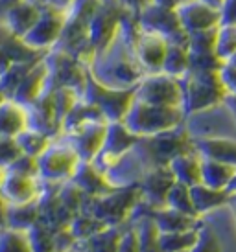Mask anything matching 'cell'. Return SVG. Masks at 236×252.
<instances>
[{
  "label": "cell",
  "mask_w": 236,
  "mask_h": 252,
  "mask_svg": "<svg viewBox=\"0 0 236 252\" xmlns=\"http://www.w3.org/2000/svg\"><path fill=\"white\" fill-rule=\"evenodd\" d=\"M188 70H190V54H188L187 44L168 42V50L166 56H164V61H162L160 72L181 79L183 76H187Z\"/></svg>",
  "instance_id": "obj_27"
},
{
  "label": "cell",
  "mask_w": 236,
  "mask_h": 252,
  "mask_svg": "<svg viewBox=\"0 0 236 252\" xmlns=\"http://www.w3.org/2000/svg\"><path fill=\"white\" fill-rule=\"evenodd\" d=\"M190 195H192L196 214L199 217L222 208L225 204H229L231 201V193L227 189L210 188L203 182H197L194 186H190Z\"/></svg>",
  "instance_id": "obj_24"
},
{
  "label": "cell",
  "mask_w": 236,
  "mask_h": 252,
  "mask_svg": "<svg viewBox=\"0 0 236 252\" xmlns=\"http://www.w3.org/2000/svg\"><path fill=\"white\" fill-rule=\"evenodd\" d=\"M59 199H61V203L65 204V208L70 212V214H79V212L83 210V204H85V195L81 189L78 188L76 184L72 181H67L63 182L61 186H59Z\"/></svg>",
  "instance_id": "obj_39"
},
{
  "label": "cell",
  "mask_w": 236,
  "mask_h": 252,
  "mask_svg": "<svg viewBox=\"0 0 236 252\" xmlns=\"http://www.w3.org/2000/svg\"><path fill=\"white\" fill-rule=\"evenodd\" d=\"M35 2L42 7H52V9L63 11V13H67L74 4V0H35Z\"/></svg>",
  "instance_id": "obj_47"
},
{
  "label": "cell",
  "mask_w": 236,
  "mask_h": 252,
  "mask_svg": "<svg viewBox=\"0 0 236 252\" xmlns=\"http://www.w3.org/2000/svg\"><path fill=\"white\" fill-rule=\"evenodd\" d=\"M65 21H67V13L52 7H42L37 22L26 32V35L21 37L22 42L39 54L54 50L65 28Z\"/></svg>",
  "instance_id": "obj_11"
},
{
  "label": "cell",
  "mask_w": 236,
  "mask_h": 252,
  "mask_svg": "<svg viewBox=\"0 0 236 252\" xmlns=\"http://www.w3.org/2000/svg\"><path fill=\"white\" fill-rule=\"evenodd\" d=\"M137 21H139L142 32L164 37L168 42L187 44L188 33L181 28L175 9L155 6V4L150 2V4L142 7L140 11H137Z\"/></svg>",
  "instance_id": "obj_10"
},
{
  "label": "cell",
  "mask_w": 236,
  "mask_h": 252,
  "mask_svg": "<svg viewBox=\"0 0 236 252\" xmlns=\"http://www.w3.org/2000/svg\"><path fill=\"white\" fill-rule=\"evenodd\" d=\"M137 232V241H139V252H162L159 243V228L153 223L150 216H142L133 224Z\"/></svg>",
  "instance_id": "obj_31"
},
{
  "label": "cell",
  "mask_w": 236,
  "mask_h": 252,
  "mask_svg": "<svg viewBox=\"0 0 236 252\" xmlns=\"http://www.w3.org/2000/svg\"><path fill=\"white\" fill-rule=\"evenodd\" d=\"M41 9L42 6H39L35 0H22L4 11V28L15 37H24L37 22Z\"/></svg>",
  "instance_id": "obj_19"
},
{
  "label": "cell",
  "mask_w": 236,
  "mask_h": 252,
  "mask_svg": "<svg viewBox=\"0 0 236 252\" xmlns=\"http://www.w3.org/2000/svg\"><path fill=\"white\" fill-rule=\"evenodd\" d=\"M220 81L227 94H236V54L229 57L227 61H223L222 68L218 70Z\"/></svg>",
  "instance_id": "obj_42"
},
{
  "label": "cell",
  "mask_w": 236,
  "mask_h": 252,
  "mask_svg": "<svg viewBox=\"0 0 236 252\" xmlns=\"http://www.w3.org/2000/svg\"><path fill=\"white\" fill-rule=\"evenodd\" d=\"M188 252H223V249L222 243H220V238L216 236V232L210 230L205 224H201L197 241H196L194 247Z\"/></svg>",
  "instance_id": "obj_41"
},
{
  "label": "cell",
  "mask_w": 236,
  "mask_h": 252,
  "mask_svg": "<svg viewBox=\"0 0 236 252\" xmlns=\"http://www.w3.org/2000/svg\"><path fill=\"white\" fill-rule=\"evenodd\" d=\"M168 41L164 37L142 32L137 42H135V46H133V54H135L137 61L144 68L146 74H155V72H160V68H162Z\"/></svg>",
  "instance_id": "obj_17"
},
{
  "label": "cell",
  "mask_w": 236,
  "mask_h": 252,
  "mask_svg": "<svg viewBox=\"0 0 236 252\" xmlns=\"http://www.w3.org/2000/svg\"><path fill=\"white\" fill-rule=\"evenodd\" d=\"M181 252H188V251H181Z\"/></svg>",
  "instance_id": "obj_55"
},
{
  "label": "cell",
  "mask_w": 236,
  "mask_h": 252,
  "mask_svg": "<svg viewBox=\"0 0 236 252\" xmlns=\"http://www.w3.org/2000/svg\"><path fill=\"white\" fill-rule=\"evenodd\" d=\"M28 236L34 252H56V247H54V228H50L44 223L37 221L28 230Z\"/></svg>",
  "instance_id": "obj_38"
},
{
  "label": "cell",
  "mask_w": 236,
  "mask_h": 252,
  "mask_svg": "<svg viewBox=\"0 0 236 252\" xmlns=\"http://www.w3.org/2000/svg\"><path fill=\"white\" fill-rule=\"evenodd\" d=\"M81 98L98 107L107 122H122L135 99V89H111L87 74Z\"/></svg>",
  "instance_id": "obj_7"
},
{
  "label": "cell",
  "mask_w": 236,
  "mask_h": 252,
  "mask_svg": "<svg viewBox=\"0 0 236 252\" xmlns=\"http://www.w3.org/2000/svg\"><path fill=\"white\" fill-rule=\"evenodd\" d=\"M7 171H13V173H21V175H28V177H39L37 158H35V157H28V155H21V157L7 168Z\"/></svg>",
  "instance_id": "obj_44"
},
{
  "label": "cell",
  "mask_w": 236,
  "mask_h": 252,
  "mask_svg": "<svg viewBox=\"0 0 236 252\" xmlns=\"http://www.w3.org/2000/svg\"><path fill=\"white\" fill-rule=\"evenodd\" d=\"M223 105L229 109V112L233 114V118L236 122V94H227L225 99H223Z\"/></svg>",
  "instance_id": "obj_50"
},
{
  "label": "cell",
  "mask_w": 236,
  "mask_h": 252,
  "mask_svg": "<svg viewBox=\"0 0 236 252\" xmlns=\"http://www.w3.org/2000/svg\"><path fill=\"white\" fill-rule=\"evenodd\" d=\"M118 252H139V241H137V232L135 226H127L122 232V239H120V249Z\"/></svg>",
  "instance_id": "obj_45"
},
{
  "label": "cell",
  "mask_w": 236,
  "mask_h": 252,
  "mask_svg": "<svg viewBox=\"0 0 236 252\" xmlns=\"http://www.w3.org/2000/svg\"><path fill=\"white\" fill-rule=\"evenodd\" d=\"M152 0H120V4L125 7V9H129V11H140L144 6H148Z\"/></svg>",
  "instance_id": "obj_48"
},
{
  "label": "cell",
  "mask_w": 236,
  "mask_h": 252,
  "mask_svg": "<svg viewBox=\"0 0 236 252\" xmlns=\"http://www.w3.org/2000/svg\"><path fill=\"white\" fill-rule=\"evenodd\" d=\"M216 56L227 61L236 54V24H220L216 30Z\"/></svg>",
  "instance_id": "obj_37"
},
{
  "label": "cell",
  "mask_w": 236,
  "mask_h": 252,
  "mask_svg": "<svg viewBox=\"0 0 236 252\" xmlns=\"http://www.w3.org/2000/svg\"><path fill=\"white\" fill-rule=\"evenodd\" d=\"M142 203L139 182L129 186H120L113 191L100 197H87L83 204V210L90 216L98 217L107 226H124L133 219L135 210Z\"/></svg>",
  "instance_id": "obj_2"
},
{
  "label": "cell",
  "mask_w": 236,
  "mask_h": 252,
  "mask_svg": "<svg viewBox=\"0 0 236 252\" xmlns=\"http://www.w3.org/2000/svg\"><path fill=\"white\" fill-rule=\"evenodd\" d=\"M30 126L28 107L11 98H0V136L15 138Z\"/></svg>",
  "instance_id": "obj_21"
},
{
  "label": "cell",
  "mask_w": 236,
  "mask_h": 252,
  "mask_svg": "<svg viewBox=\"0 0 236 252\" xmlns=\"http://www.w3.org/2000/svg\"><path fill=\"white\" fill-rule=\"evenodd\" d=\"M135 99L144 103L164 107H181L183 109V89L181 79L172 77L164 72L146 74L135 87Z\"/></svg>",
  "instance_id": "obj_9"
},
{
  "label": "cell",
  "mask_w": 236,
  "mask_h": 252,
  "mask_svg": "<svg viewBox=\"0 0 236 252\" xmlns=\"http://www.w3.org/2000/svg\"><path fill=\"white\" fill-rule=\"evenodd\" d=\"M21 149L17 146L15 138H2L0 136V166L2 168H9L19 157H21Z\"/></svg>",
  "instance_id": "obj_43"
},
{
  "label": "cell",
  "mask_w": 236,
  "mask_h": 252,
  "mask_svg": "<svg viewBox=\"0 0 236 252\" xmlns=\"http://www.w3.org/2000/svg\"><path fill=\"white\" fill-rule=\"evenodd\" d=\"M52 140H54L52 136H48L42 131H37L34 127H26L24 131H21L15 136V142L21 149V153L28 155V157H35V158H39L48 149Z\"/></svg>",
  "instance_id": "obj_30"
},
{
  "label": "cell",
  "mask_w": 236,
  "mask_h": 252,
  "mask_svg": "<svg viewBox=\"0 0 236 252\" xmlns=\"http://www.w3.org/2000/svg\"><path fill=\"white\" fill-rule=\"evenodd\" d=\"M46 92H50L48 91V64H46V59L42 56L32 64L30 72L24 76L22 83L19 85V89L15 91L11 99L19 101V103L24 107H30V105H34L41 96H44Z\"/></svg>",
  "instance_id": "obj_16"
},
{
  "label": "cell",
  "mask_w": 236,
  "mask_h": 252,
  "mask_svg": "<svg viewBox=\"0 0 236 252\" xmlns=\"http://www.w3.org/2000/svg\"><path fill=\"white\" fill-rule=\"evenodd\" d=\"M201 2H205V4H208V6H212V7H220L223 0H201Z\"/></svg>",
  "instance_id": "obj_52"
},
{
  "label": "cell",
  "mask_w": 236,
  "mask_h": 252,
  "mask_svg": "<svg viewBox=\"0 0 236 252\" xmlns=\"http://www.w3.org/2000/svg\"><path fill=\"white\" fill-rule=\"evenodd\" d=\"M174 175L168 166H155L144 171L140 177L139 188L142 193V203L148 208H162L166 204V195L174 186Z\"/></svg>",
  "instance_id": "obj_12"
},
{
  "label": "cell",
  "mask_w": 236,
  "mask_h": 252,
  "mask_svg": "<svg viewBox=\"0 0 236 252\" xmlns=\"http://www.w3.org/2000/svg\"><path fill=\"white\" fill-rule=\"evenodd\" d=\"M181 28L187 33L212 30L220 26V9L201 2V0H185L177 9Z\"/></svg>",
  "instance_id": "obj_14"
},
{
  "label": "cell",
  "mask_w": 236,
  "mask_h": 252,
  "mask_svg": "<svg viewBox=\"0 0 236 252\" xmlns=\"http://www.w3.org/2000/svg\"><path fill=\"white\" fill-rule=\"evenodd\" d=\"M89 74L98 83L111 89H135L146 76L129 46L117 37L107 50L94 57L89 66Z\"/></svg>",
  "instance_id": "obj_1"
},
{
  "label": "cell",
  "mask_w": 236,
  "mask_h": 252,
  "mask_svg": "<svg viewBox=\"0 0 236 252\" xmlns=\"http://www.w3.org/2000/svg\"><path fill=\"white\" fill-rule=\"evenodd\" d=\"M107 124L109 122H90L87 126L79 127L69 134H61V136L72 146L81 162H92L104 147Z\"/></svg>",
  "instance_id": "obj_13"
},
{
  "label": "cell",
  "mask_w": 236,
  "mask_h": 252,
  "mask_svg": "<svg viewBox=\"0 0 236 252\" xmlns=\"http://www.w3.org/2000/svg\"><path fill=\"white\" fill-rule=\"evenodd\" d=\"M236 168L210 158H201V182L210 188L227 189L231 179L235 175Z\"/></svg>",
  "instance_id": "obj_28"
},
{
  "label": "cell",
  "mask_w": 236,
  "mask_h": 252,
  "mask_svg": "<svg viewBox=\"0 0 236 252\" xmlns=\"http://www.w3.org/2000/svg\"><path fill=\"white\" fill-rule=\"evenodd\" d=\"M50 96H52V105H54L57 118L59 122H63L70 109L81 99V92L72 87H57L54 91H50Z\"/></svg>",
  "instance_id": "obj_36"
},
{
  "label": "cell",
  "mask_w": 236,
  "mask_h": 252,
  "mask_svg": "<svg viewBox=\"0 0 236 252\" xmlns=\"http://www.w3.org/2000/svg\"><path fill=\"white\" fill-rule=\"evenodd\" d=\"M220 9V24H236V0H223Z\"/></svg>",
  "instance_id": "obj_46"
},
{
  "label": "cell",
  "mask_w": 236,
  "mask_h": 252,
  "mask_svg": "<svg viewBox=\"0 0 236 252\" xmlns=\"http://www.w3.org/2000/svg\"><path fill=\"white\" fill-rule=\"evenodd\" d=\"M124 13L125 7L120 4V0H102L100 2V6L89 22V30H87V42L90 48L96 52V56L117 41L120 21H122Z\"/></svg>",
  "instance_id": "obj_8"
},
{
  "label": "cell",
  "mask_w": 236,
  "mask_h": 252,
  "mask_svg": "<svg viewBox=\"0 0 236 252\" xmlns=\"http://www.w3.org/2000/svg\"><path fill=\"white\" fill-rule=\"evenodd\" d=\"M181 89L185 114L208 111L223 103L227 96L218 72H188L181 77Z\"/></svg>",
  "instance_id": "obj_4"
},
{
  "label": "cell",
  "mask_w": 236,
  "mask_h": 252,
  "mask_svg": "<svg viewBox=\"0 0 236 252\" xmlns=\"http://www.w3.org/2000/svg\"><path fill=\"white\" fill-rule=\"evenodd\" d=\"M227 191H229L231 195H236V171L235 175H233V179H231L229 186H227Z\"/></svg>",
  "instance_id": "obj_51"
},
{
  "label": "cell",
  "mask_w": 236,
  "mask_h": 252,
  "mask_svg": "<svg viewBox=\"0 0 236 252\" xmlns=\"http://www.w3.org/2000/svg\"><path fill=\"white\" fill-rule=\"evenodd\" d=\"M190 149H194L192 138L179 126L172 131H166V133L140 138L133 151L139 155L144 168L150 169L155 166H166L175 155L183 153V151H190Z\"/></svg>",
  "instance_id": "obj_5"
},
{
  "label": "cell",
  "mask_w": 236,
  "mask_h": 252,
  "mask_svg": "<svg viewBox=\"0 0 236 252\" xmlns=\"http://www.w3.org/2000/svg\"><path fill=\"white\" fill-rule=\"evenodd\" d=\"M69 228L72 232V236L76 238V241H81V239H87L98 234V232H102L104 228H107V224L102 223L98 217L87 214V212H79L70 219Z\"/></svg>",
  "instance_id": "obj_33"
},
{
  "label": "cell",
  "mask_w": 236,
  "mask_h": 252,
  "mask_svg": "<svg viewBox=\"0 0 236 252\" xmlns=\"http://www.w3.org/2000/svg\"><path fill=\"white\" fill-rule=\"evenodd\" d=\"M79 164L81 158L78 157L69 142L63 136L54 138L48 149L37 158L39 179L50 184H63L74 177Z\"/></svg>",
  "instance_id": "obj_6"
},
{
  "label": "cell",
  "mask_w": 236,
  "mask_h": 252,
  "mask_svg": "<svg viewBox=\"0 0 236 252\" xmlns=\"http://www.w3.org/2000/svg\"><path fill=\"white\" fill-rule=\"evenodd\" d=\"M148 216L153 219V223L157 224L159 232H185V230H194L201 226V217L188 216L183 212H177L174 208H148Z\"/></svg>",
  "instance_id": "obj_22"
},
{
  "label": "cell",
  "mask_w": 236,
  "mask_h": 252,
  "mask_svg": "<svg viewBox=\"0 0 236 252\" xmlns=\"http://www.w3.org/2000/svg\"><path fill=\"white\" fill-rule=\"evenodd\" d=\"M164 206L174 208L177 212H183V214H188V216L199 217L194 210V203H192V195H190V186L183 184V182H174V186L168 191Z\"/></svg>",
  "instance_id": "obj_35"
},
{
  "label": "cell",
  "mask_w": 236,
  "mask_h": 252,
  "mask_svg": "<svg viewBox=\"0 0 236 252\" xmlns=\"http://www.w3.org/2000/svg\"><path fill=\"white\" fill-rule=\"evenodd\" d=\"M194 151L201 158H210L236 168V140L225 136H205L192 140Z\"/></svg>",
  "instance_id": "obj_20"
},
{
  "label": "cell",
  "mask_w": 236,
  "mask_h": 252,
  "mask_svg": "<svg viewBox=\"0 0 236 252\" xmlns=\"http://www.w3.org/2000/svg\"><path fill=\"white\" fill-rule=\"evenodd\" d=\"M37 221H39L37 201L26 204H6V226L30 230Z\"/></svg>",
  "instance_id": "obj_29"
},
{
  "label": "cell",
  "mask_w": 236,
  "mask_h": 252,
  "mask_svg": "<svg viewBox=\"0 0 236 252\" xmlns=\"http://www.w3.org/2000/svg\"><path fill=\"white\" fill-rule=\"evenodd\" d=\"M42 181L39 177H28L7 171L6 179L0 186V199L4 204H26L39 199Z\"/></svg>",
  "instance_id": "obj_15"
},
{
  "label": "cell",
  "mask_w": 236,
  "mask_h": 252,
  "mask_svg": "<svg viewBox=\"0 0 236 252\" xmlns=\"http://www.w3.org/2000/svg\"><path fill=\"white\" fill-rule=\"evenodd\" d=\"M216 30L218 28L188 33V41H187L188 52H190V54H207V52H214Z\"/></svg>",
  "instance_id": "obj_40"
},
{
  "label": "cell",
  "mask_w": 236,
  "mask_h": 252,
  "mask_svg": "<svg viewBox=\"0 0 236 252\" xmlns=\"http://www.w3.org/2000/svg\"><path fill=\"white\" fill-rule=\"evenodd\" d=\"M6 173H7V169L0 166V186H2V182H4V179H6Z\"/></svg>",
  "instance_id": "obj_53"
},
{
  "label": "cell",
  "mask_w": 236,
  "mask_h": 252,
  "mask_svg": "<svg viewBox=\"0 0 236 252\" xmlns=\"http://www.w3.org/2000/svg\"><path fill=\"white\" fill-rule=\"evenodd\" d=\"M166 166L172 171L175 182H183L187 186H194L197 182H201V157L194 149L175 155Z\"/></svg>",
  "instance_id": "obj_23"
},
{
  "label": "cell",
  "mask_w": 236,
  "mask_h": 252,
  "mask_svg": "<svg viewBox=\"0 0 236 252\" xmlns=\"http://www.w3.org/2000/svg\"><path fill=\"white\" fill-rule=\"evenodd\" d=\"M70 181L74 182L87 197L105 195V193H109V191L117 188L109 181V177L105 175L102 169H98L92 162H81Z\"/></svg>",
  "instance_id": "obj_18"
},
{
  "label": "cell",
  "mask_w": 236,
  "mask_h": 252,
  "mask_svg": "<svg viewBox=\"0 0 236 252\" xmlns=\"http://www.w3.org/2000/svg\"><path fill=\"white\" fill-rule=\"evenodd\" d=\"M185 116L187 114L181 107L152 105L140 99H133L131 107L125 112L122 122L133 134H137L139 138H146L183 126Z\"/></svg>",
  "instance_id": "obj_3"
},
{
  "label": "cell",
  "mask_w": 236,
  "mask_h": 252,
  "mask_svg": "<svg viewBox=\"0 0 236 252\" xmlns=\"http://www.w3.org/2000/svg\"><path fill=\"white\" fill-rule=\"evenodd\" d=\"M122 232L120 226H107L90 238L76 241L74 252H118Z\"/></svg>",
  "instance_id": "obj_25"
},
{
  "label": "cell",
  "mask_w": 236,
  "mask_h": 252,
  "mask_svg": "<svg viewBox=\"0 0 236 252\" xmlns=\"http://www.w3.org/2000/svg\"><path fill=\"white\" fill-rule=\"evenodd\" d=\"M90 122H107L105 116L100 112L98 107H94L92 103L85 101L83 98L78 101L76 105L69 111V114L63 118L61 122V134H69L72 131H76L79 127L87 126Z\"/></svg>",
  "instance_id": "obj_26"
},
{
  "label": "cell",
  "mask_w": 236,
  "mask_h": 252,
  "mask_svg": "<svg viewBox=\"0 0 236 252\" xmlns=\"http://www.w3.org/2000/svg\"><path fill=\"white\" fill-rule=\"evenodd\" d=\"M0 252H34L28 230L2 226L0 228Z\"/></svg>",
  "instance_id": "obj_34"
},
{
  "label": "cell",
  "mask_w": 236,
  "mask_h": 252,
  "mask_svg": "<svg viewBox=\"0 0 236 252\" xmlns=\"http://www.w3.org/2000/svg\"><path fill=\"white\" fill-rule=\"evenodd\" d=\"M185 0H152V4L160 7H168V9H177Z\"/></svg>",
  "instance_id": "obj_49"
},
{
  "label": "cell",
  "mask_w": 236,
  "mask_h": 252,
  "mask_svg": "<svg viewBox=\"0 0 236 252\" xmlns=\"http://www.w3.org/2000/svg\"><path fill=\"white\" fill-rule=\"evenodd\" d=\"M201 228V226H199ZM199 228L185 232H159V243L162 252H181L190 251L197 241Z\"/></svg>",
  "instance_id": "obj_32"
},
{
  "label": "cell",
  "mask_w": 236,
  "mask_h": 252,
  "mask_svg": "<svg viewBox=\"0 0 236 252\" xmlns=\"http://www.w3.org/2000/svg\"><path fill=\"white\" fill-rule=\"evenodd\" d=\"M229 204H233V208H235V212H236V195H231Z\"/></svg>",
  "instance_id": "obj_54"
}]
</instances>
